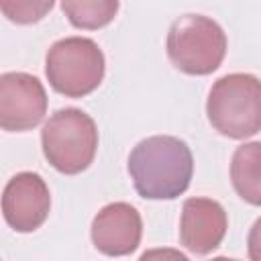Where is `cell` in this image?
<instances>
[{"label": "cell", "instance_id": "obj_14", "mask_svg": "<svg viewBox=\"0 0 261 261\" xmlns=\"http://www.w3.org/2000/svg\"><path fill=\"white\" fill-rule=\"evenodd\" d=\"M247 251L251 261H261V218H257L247 237Z\"/></svg>", "mask_w": 261, "mask_h": 261}, {"label": "cell", "instance_id": "obj_8", "mask_svg": "<svg viewBox=\"0 0 261 261\" xmlns=\"http://www.w3.org/2000/svg\"><path fill=\"white\" fill-rule=\"evenodd\" d=\"M92 243L108 257H124L137 251L143 237V220L128 202H112L100 208L92 220Z\"/></svg>", "mask_w": 261, "mask_h": 261}, {"label": "cell", "instance_id": "obj_1", "mask_svg": "<svg viewBox=\"0 0 261 261\" xmlns=\"http://www.w3.org/2000/svg\"><path fill=\"white\" fill-rule=\"evenodd\" d=\"M126 167L141 198L173 200L190 188L194 157L186 141L171 135H153L133 147Z\"/></svg>", "mask_w": 261, "mask_h": 261}, {"label": "cell", "instance_id": "obj_4", "mask_svg": "<svg viewBox=\"0 0 261 261\" xmlns=\"http://www.w3.org/2000/svg\"><path fill=\"white\" fill-rule=\"evenodd\" d=\"M226 35L222 27L204 14H184L175 18L167 33V57L188 75H208L216 71L226 55Z\"/></svg>", "mask_w": 261, "mask_h": 261}, {"label": "cell", "instance_id": "obj_2", "mask_svg": "<svg viewBox=\"0 0 261 261\" xmlns=\"http://www.w3.org/2000/svg\"><path fill=\"white\" fill-rule=\"evenodd\" d=\"M206 114L214 130L228 139H247L261 130V80L253 73L218 77L206 100Z\"/></svg>", "mask_w": 261, "mask_h": 261}, {"label": "cell", "instance_id": "obj_7", "mask_svg": "<svg viewBox=\"0 0 261 261\" xmlns=\"http://www.w3.org/2000/svg\"><path fill=\"white\" fill-rule=\"evenodd\" d=\"M51 194L45 179L35 171H20L8 179L2 192V214L16 232L37 230L49 216Z\"/></svg>", "mask_w": 261, "mask_h": 261}, {"label": "cell", "instance_id": "obj_5", "mask_svg": "<svg viewBox=\"0 0 261 261\" xmlns=\"http://www.w3.org/2000/svg\"><path fill=\"white\" fill-rule=\"evenodd\" d=\"M104 53L94 39L65 37L55 41L45 57V75L51 88L67 98L92 94L104 80Z\"/></svg>", "mask_w": 261, "mask_h": 261}, {"label": "cell", "instance_id": "obj_10", "mask_svg": "<svg viewBox=\"0 0 261 261\" xmlns=\"http://www.w3.org/2000/svg\"><path fill=\"white\" fill-rule=\"evenodd\" d=\"M230 181L234 192L249 204L261 206V141L243 143L230 161Z\"/></svg>", "mask_w": 261, "mask_h": 261}, {"label": "cell", "instance_id": "obj_6", "mask_svg": "<svg viewBox=\"0 0 261 261\" xmlns=\"http://www.w3.org/2000/svg\"><path fill=\"white\" fill-rule=\"evenodd\" d=\"M47 112V92L39 77L24 71L0 75V126L8 133L35 128Z\"/></svg>", "mask_w": 261, "mask_h": 261}, {"label": "cell", "instance_id": "obj_9", "mask_svg": "<svg viewBox=\"0 0 261 261\" xmlns=\"http://www.w3.org/2000/svg\"><path fill=\"white\" fill-rule=\"evenodd\" d=\"M228 218L224 208L212 198H188L181 206L179 241L196 253L206 255L214 251L226 234Z\"/></svg>", "mask_w": 261, "mask_h": 261}, {"label": "cell", "instance_id": "obj_12", "mask_svg": "<svg viewBox=\"0 0 261 261\" xmlns=\"http://www.w3.org/2000/svg\"><path fill=\"white\" fill-rule=\"evenodd\" d=\"M53 8V0H2L0 10L16 24L39 22Z\"/></svg>", "mask_w": 261, "mask_h": 261}, {"label": "cell", "instance_id": "obj_15", "mask_svg": "<svg viewBox=\"0 0 261 261\" xmlns=\"http://www.w3.org/2000/svg\"><path fill=\"white\" fill-rule=\"evenodd\" d=\"M210 261H237V259H228V257H214Z\"/></svg>", "mask_w": 261, "mask_h": 261}, {"label": "cell", "instance_id": "obj_13", "mask_svg": "<svg viewBox=\"0 0 261 261\" xmlns=\"http://www.w3.org/2000/svg\"><path fill=\"white\" fill-rule=\"evenodd\" d=\"M139 261H190L181 251L171 249V247H159V249H149L145 251Z\"/></svg>", "mask_w": 261, "mask_h": 261}, {"label": "cell", "instance_id": "obj_3", "mask_svg": "<svg viewBox=\"0 0 261 261\" xmlns=\"http://www.w3.org/2000/svg\"><path fill=\"white\" fill-rule=\"evenodd\" d=\"M45 159L61 173L75 175L90 167L98 151V128L80 108H61L49 116L41 130Z\"/></svg>", "mask_w": 261, "mask_h": 261}, {"label": "cell", "instance_id": "obj_11", "mask_svg": "<svg viewBox=\"0 0 261 261\" xmlns=\"http://www.w3.org/2000/svg\"><path fill=\"white\" fill-rule=\"evenodd\" d=\"M61 10L77 29H102L118 12L116 0H63Z\"/></svg>", "mask_w": 261, "mask_h": 261}]
</instances>
